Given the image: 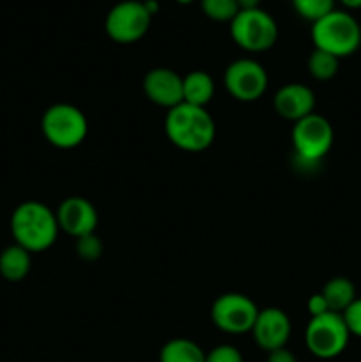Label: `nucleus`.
I'll return each mask as SVG.
<instances>
[{
    "instance_id": "nucleus-13",
    "label": "nucleus",
    "mask_w": 361,
    "mask_h": 362,
    "mask_svg": "<svg viewBox=\"0 0 361 362\" xmlns=\"http://www.w3.org/2000/svg\"><path fill=\"white\" fill-rule=\"evenodd\" d=\"M145 98L161 108L172 110L184 103L183 76L168 67H154L144 78Z\"/></svg>"
},
{
    "instance_id": "nucleus-17",
    "label": "nucleus",
    "mask_w": 361,
    "mask_h": 362,
    "mask_svg": "<svg viewBox=\"0 0 361 362\" xmlns=\"http://www.w3.org/2000/svg\"><path fill=\"white\" fill-rule=\"evenodd\" d=\"M321 293L326 299V303H328L329 311L340 315L357 299L354 283L350 281L349 278H343V276H336V278L329 279V281L322 286Z\"/></svg>"
},
{
    "instance_id": "nucleus-11",
    "label": "nucleus",
    "mask_w": 361,
    "mask_h": 362,
    "mask_svg": "<svg viewBox=\"0 0 361 362\" xmlns=\"http://www.w3.org/2000/svg\"><path fill=\"white\" fill-rule=\"evenodd\" d=\"M55 216L60 232H66L74 239L96 233V228H98V209L84 197H69L60 202Z\"/></svg>"
},
{
    "instance_id": "nucleus-21",
    "label": "nucleus",
    "mask_w": 361,
    "mask_h": 362,
    "mask_svg": "<svg viewBox=\"0 0 361 362\" xmlns=\"http://www.w3.org/2000/svg\"><path fill=\"white\" fill-rule=\"evenodd\" d=\"M290 2H292L294 11H296L303 20L315 23V21H319L321 18H324L326 14L335 11L336 0H290Z\"/></svg>"
},
{
    "instance_id": "nucleus-29",
    "label": "nucleus",
    "mask_w": 361,
    "mask_h": 362,
    "mask_svg": "<svg viewBox=\"0 0 361 362\" xmlns=\"http://www.w3.org/2000/svg\"><path fill=\"white\" fill-rule=\"evenodd\" d=\"M144 4H145V7H147L149 13H151V16H154V14L158 13L159 6H158V2H156V0H145Z\"/></svg>"
},
{
    "instance_id": "nucleus-15",
    "label": "nucleus",
    "mask_w": 361,
    "mask_h": 362,
    "mask_svg": "<svg viewBox=\"0 0 361 362\" xmlns=\"http://www.w3.org/2000/svg\"><path fill=\"white\" fill-rule=\"evenodd\" d=\"M214 80L205 71L197 69L188 73L186 76H183V95L184 103H188V105L205 108L212 101V98H214Z\"/></svg>"
},
{
    "instance_id": "nucleus-28",
    "label": "nucleus",
    "mask_w": 361,
    "mask_h": 362,
    "mask_svg": "<svg viewBox=\"0 0 361 362\" xmlns=\"http://www.w3.org/2000/svg\"><path fill=\"white\" fill-rule=\"evenodd\" d=\"M347 9H361V0H338Z\"/></svg>"
},
{
    "instance_id": "nucleus-26",
    "label": "nucleus",
    "mask_w": 361,
    "mask_h": 362,
    "mask_svg": "<svg viewBox=\"0 0 361 362\" xmlns=\"http://www.w3.org/2000/svg\"><path fill=\"white\" fill-rule=\"evenodd\" d=\"M268 362H297V357L289 349H278L269 352Z\"/></svg>"
},
{
    "instance_id": "nucleus-10",
    "label": "nucleus",
    "mask_w": 361,
    "mask_h": 362,
    "mask_svg": "<svg viewBox=\"0 0 361 362\" xmlns=\"http://www.w3.org/2000/svg\"><path fill=\"white\" fill-rule=\"evenodd\" d=\"M227 92L236 101L253 103L265 94L269 76L265 67L253 59H237L229 64L223 74Z\"/></svg>"
},
{
    "instance_id": "nucleus-18",
    "label": "nucleus",
    "mask_w": 361,
    "mask_h": 362,
    "mask_svg": "<svg viewBox=\"0 0 361 362\" xmlns=\"http://www.w3.org/2000/svg\"><path fill=\"white\" fill-rule=\"evenodd\" d=\"M159 362H205V352L188 338H173L163 345Z\"/></svg>"
},
{
    "instance_id": "nucleus-30",
    "label": "nucleus",
    "mask_w": 361,
    "mask_h": 362,
    "mask_svg": "<svg viewBox=\"0 0 361 362\" xmlns=\"http://www.w3.org/2000/svg\"><path fill=\"white\" fill-rule=\"evenodd\" d=\"M177 4H180V6H190V4H193L195 0H176Z\"/></svg>"
},
{
    "instance_id": "nucleus-19",
    "label": "nucleus",
    "mask_w": 361,
    "mask_h": 362,
    "mask_svg": "<svg viewBox=\"0 0 361 362\" xmlns=\"http://www.w3.org/2000/svg\"><path fill=\"white\" fill-rule=\"evenodd\" d=\"M306 67L308 73H310V76L314 80L329 81L338 73L340 59H336L331 53L314 48V52L310 53V57L306 60Z\"/></svg>"
},
{
    "instance_id": "nucleus-14",
    "label": "nucleus",
    "mask_w": 361,
    "mask_h": 362,
    "mask_svg": "<svg viewBox=\"0 0 361 362\" xmlns=\"http://www.w3.org/2000/svg\"><path fill=\"white\" fill-rule=\"evenodd\" d=\"M273 108L282 119L297 122L315 113V94L304 83H287L273 98Z\"/></svg>"
},
{
    "instance_id": "nucleus-27",
    "label": "nucleus",
    "mask_w": 361,
    "mask_h": 362,
    "mask_svg": "<svg viewBox=\"0 0 361 362\" xmlns=\"http://www.w3.org/2000/svg\"><path fill=\"white\" fill-rule=\"evenodd\" d=\"M236 2L239 6V11L257 9V7H260V0H236Z\"/></svg>"
},
{
    "instance_id": "nucleus-6",
    "label": "nucleus",
    "mask_w": 361,
    "mask_h": 362,
    "mask_svg": "<svg viewBox=\"0 0 361 362\" xmlns=\"http://www.w3.org/2000/svg\"><path fill=\"white\" fill-rule=\"evenodd\" d=\"M229 25L230 37L244 52H268L278 41L276 20L262 7L239 11Z\"/></svg>"
},
{
    "instance_id": "nucleus-23",
    "label": "nucleus",
    "mask_w": 361,
    "mask_h": 362,
    "mask_svg": "<svg viewBox=\"0 0 361 362\" xmlns=\"http://www.w3.org/2000/svg\"><path fill=\"white\" fill-rule=\"evenodd\" d=\"M205 362H244L243 354L232 345H218L205 354Z\"/></svg>"
},
{
    "instance_id": "nucleus-12",
    "label": "nucleus",
    "mask_w": 361,
    "mask_h": 362,
    "mask_svg": "<svg viewBox=\"0 0 361 362\" xmlns=\"http://www.w3.org/2000/svg\"><path fill=\"white\" fill-rule=\"evenodd\" d=\"M290 332H292V324L289 315L275 306L258 310L257 320L251 329L255 343L268 354L273 350L285 349Z\"/></svg>"
},
{
    "instance_id": "nucleus-8",
    "label": "nucleus",
    "mask_w": 361,
    "mask_h": 362,
    "mask_svg": "<svg viewBox=\"0 0 361 362\" xmlns=\"http://www.w3.org/2000/svg\"><path fill=\"white\" fill-rule=\"evenodd\" d=\"M152 16L140 0H122L108 11L105 32L117 45H133L149 32Z\"/></svg>"
},
{
    "instance_id": "nucleus-5",
    "label": "nucleus",
    "mask_w": 361,
    "mask_h": 362,
    "mask_svg": "<svg viewBox=\"0 0 361 362\" xmlns=\"http://www.w3.org/2000/svg\"><path fill=\"white\" fill-rule=\"evenodd\" d=\"M290 138L297 161L303 166H319L331 151L335 131L326 117L311 113L294 122Z\"/></svg>"
},
{
    "instance_id": "nucleus-1",
    "label": "nucleus",
    "mask_w": 361,
    "mask_h": 362,
    "mask_svg": "<svg viewBox=\"0 0 361 362\" xmlns=\"http://www.w3.org/2000/svg\"><path fill=\"white\" fill-rule=\"evenodd\" d=\"M165 133L180 151L204 152L214 141L216 124L205 108L180 103L166 112Z\"/></svg>"
},
{
    "instance_id": "nucleus-20",
    "label": "nucleus",
    "mask_w": 361,
    "mask_h": 362,
    "mask_svg": "<svg viewBox=\"0 0 361 362\" xmlns=\"http://www.w3.org/2000/svg\"><path fill=\"white\" fill-rule=\"evenodd\" d=\"M200 9L216 23H230L239 13L236 0H200Z\"/></svg>"
},
{
    "instance_id": "nucleus-9",
    "label": "nucleus",
    "mask_w": 361,
    "mask_h": 362,
    "mask_svg": "<svg viewBox=\"0 0 361 362\" xmlns=\"http://www.w3.org/2000/svg\"><path fill=\"white\" fill-rule=\"evenodd\" d=\"M258 308L244 293H222L212 303L211 320L216 327L227 334H246L253 329Z\"/></svg>"
},
{
    "instance_id": "nucleus-25",
    "label": "nucleus",
    "mask_w": 361,
    "mask_h": 362,
    "mask_svg": "<svg viewBox=\"0 0 361 362\" xmlns=\"http://www.w3.org/2000/svg\"><path fill=\"white\" fill-rule=\"evenodd\" d=\"M306 310L308 313H310V317H319V315L328 313L329 308H328V303H326V299L322 297V293H314V296L308 299Z\"/></svg>"
},
{
    "instance_id": "nucleus-2",
    "label": "nucleus",
    "mask_w": 361,
    "mask_h": 362,
    "mask_svg": "<svg viewBox=\"0 0 361 362\" xmlns=\"http://www.w3.org/2000/svg\"><path fill=\"white\" fill-rule=\"evenodd\" d=\"M59 223L55 211L41 202H23L11 216V233L14 244L28 253H42L55 244L59 237Z\"/></svg>"
},
{
    "instance_id": "nucleus-24",
    "label": "nucleus",
    "mask_w": 361,
    "mask_h": 362,
    "mask_svg": "<svg viewBox=\"0 0 361 362\" xmlns=\"http://www.w3.org/2000/svg\"><path fill=\"white\" fill-rule=\"evenodd\" d=\"M343 322H345L347 329H349L350 336L361 338V299L357 297L349 308L342 313Z\"/></svg>"
},
{
    "instance_id": "nucleus-4",
    "label": "nucleus",
    "mask_w": 361,
    "mask_h": 362,
    "mask_svg": "<svg viewBox=\"0 0 361 362\" xmlns=\"http://www.w3.org/2000/svg\"><path fill=\"white\" fill-rule=\"evenodd\" d=\"M41 131L50 145L69 151L84 144L88 133V122L78 106L57 103L42 113Z\"/></svg>"
},
{
    "instance_id": "nucleus-22",
    "label": "nucleus",
    "mask_w": 361,
    "mask_h": 362,
    "mask_svg": "<svg viewBox=\"0 0 361 362\" xmlns=\"http://www.w3.org/2000/svg\"><path fill=\"white\" fill-rule=\"evenodd\" d=\"M74 251H76L78 257L85 262H96L101 258L105 246H103V240L99 239L96 233H88V235L80 237V239H74Z\"/></svg>"
},
{
    "instance_id": "nucleus-3",
    "label": "nucleus",
    "mask_w": 361,
    "mask_h": 362,
    "mask_svg": "<svg viewBox=\"0 0 361 362\" xmlns=\"http://www.w3.org/2000/svg\"><path fill=\"white\" fill-rule=\"evenodd\" d=\"M311 41L317 49L345 59L360 49L361 25L347 11L335 9L311 23Z\"/></svg>"
},
{
    "instance_id": "nucleus-7",
    "label": "nucleus",
    "mask_w": 361,
    "mask_h": 362,
    "mask_svg": "<svg viewBox=\"0 0 361 362\" xmlns=\"http://www.w3.org/2000/svg\"><path fill=\"white\" fill-rule=\"evenodd\" d=\"M350 332L340 313L328 311L311 317L304 329V343L311 356L319 359H335L345 352Z\"/></svg>"
},
{
    "instance_id": "nucleus-16",
    "label": "nucleus",
    "mask_w": 361,
    "mask_h": 362,
    "mask_svg": "<svg viewBox=\"0 0 361 362\" xmlns=\"http://www.w3.org/2000/svg\"><path fill=\"white\" fill-rule=\"evenodd\" d=\"M32 253L25 247L13 244L0 253V276L11 283L25 279L32 267Z\"/></svg>"
}]
</instances>
